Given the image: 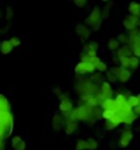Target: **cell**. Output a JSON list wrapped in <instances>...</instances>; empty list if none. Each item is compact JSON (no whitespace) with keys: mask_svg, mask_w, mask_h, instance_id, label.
<instances>
[{"mask_svg":"<svg viewBox=\"0 0 140 150\" xmlns=\"http://www.w3.org/2000/svg\"><path fill=\"white\" fill-rule=\"evenodd\" d=\"M14 130V115L11 111H0V139L11 137Z\"/></svg>","mask_w":140,"mask_h":150,"instance_id":"cell-1","label":"cell"},{"mask_svg":"<svg viewBox=\"0 0 140 150\" xmlns=\"http://www.w3.org/2000/svg\"><path fill=\"white\" fill-rule=\"evenodd\" d=\"M102 22H103V18H102V8H99V6H94L90 15L84 19V23L89 26L91 30H99Z\"/></svg>","mask_w":140,"mask_h":150,"instance_id":"cell-2","label":"cell"},{"mask_svg":"<svg viewBox=\"0 0 140 150\" xmlns=\"http://www.w3.org/2000/svg\"><path fill=\"white\" fill-rule=\"evenodd\" d=\"M75 75L76 76H82V75H91L97 71L95 70V66L90 62H79L74 68Z\"/></svg>","mask_w":140,"mask_h":150,"instance_id":"cell-3","label":"cell"},{"mask_svg":"<svg viewBox=\"0 0 140 150\" xmlns=\"http://www.w3.org/2000/svg\"><path fill=\"white\" fill-rule=\"evenodd\" d=\"M133 139V132L132 130H129L128 127H125L124 130L121 131V135L120 138H118V142H117V146L121 147V149H125V147H128L131 145Z\"/></svg>","mask_w":140,"mask_h":150,"instance_id":"cell-4","label":"cell"},{"mask_svg":"<svg viewBox=\"0 0 140 150\" xmlns=\"http://www.w3.org/2000/svg\"><path fill=\"white\" fill-rule=\"evenodd\" d=\"M139 21H140V18L137 15L128 14V15L122 19V26H124L127 30H132V29L140 28V26H139Z\"/></svg>","mask_w":140,"mask_h":150,"instance_id":"cell-5","label":"cell"},{"mask_svg":"<svg viewBox=\"0 0 140 150\" xmlns=\"http://www.w3.org/2000/svg\"><path fill=\"white\" fill-rule=\"evenodd\" d=\"M74 108L75 107L72 100H64V101H60V104H58V111L64 117H70V115L74 111Z\"/></svg>","mask_w":140,"mask_h":150,"instance_id":"cell-6","label":"cell"},{"mask_svg":"<svg viewBox=\"0 0 140 150\" xmlns=\"http://www.w3.org/2000/svg\"><path fill=\"white\" fill-rule=\"evenodd\" d=\"M75 30H76V34H78V37L82 41H86V40H89V37H90V34H91V29L87 26L86 23H79V25H76V28H75Z\"/></svg>","mask_w":140,"mask_h":150,"instance_id":"cell-7","label":"cell"},{"mask_svg":"<svg viewBox=\"0 0 140 150\" xmlns=\"http://www.w3.org/2000/svg\"><path fill=\"white\" fill-rule=\"evenodd\" d=\"M10 146H11L12 150H26L27 145H26V141H25L20 135H14L11 138Z\"/></svg>","mask_w":140,"mask_h":150,"instance_id":"cell-8","label":"cell"},{"mask_svg":"<svg viewBox=\"0 0 140 150\" xmlns=\"http://www.w3.org/2000/svg\"><path fill=\"white\" fill-rule=\"evenodd\" d=\"M65 127V117L61 113H57L52 117V128L55 131H61Z\"/></svg>","mask_w":140,"mask_h":150,"instance_id":"cell-9","label":"cell"},{"mask_svg":"<svg viewBox=\"0 0 140 150\" xmlns=\"http://www.w3.org/2000/svg\"><path fill=\"white\" fill-rule=\"evenodd\" d=\"M99 93H101L105 98H113V94H114V90L112 87V83L108 82V81H103L99 86Z\"/></svg>","mask_w":140,"mask_h":150,"instance_id":"cell-10","label":"cell"},{"mask_svg":"<svg viewBox=\"0 0 140 150\" xmlns=\"http://www.w3.org/2000/svg\"><path fill=\"white\" fill-rule=\"evenodd\" d=\"M80 103L84 104V105H89V107H99V103H98V98L95 94H82L80 96Z\"/></svg>","mask_w":140,"mask_h":150,"instance_id":"cell-11","label":"cell"},{"mask_svg":"<svg viewBox=\"0 0 140 150\" xmlns=\"http://www.w3.org/2000/svg\"><path fill=\"white\" fill-rule=\"evenodd\" d=\"M78 127H79L78 120H75V119H72V117H65V127H64L65 134H68V135L74 134L75 131L78 130Z\"/></svg>","mask_w":140,"mask_h":150,"instance_id":"cell-12","label":"cell"},{"mask_svg":"<svg viewBox=\"0 0 140 150\" xmlns=\"http://www.w3.org/2000/svg\"><path fill=\"white\" fill-rule=\"evenodd\" d=\"M132 55H133V52H132V49H131L129 45H121V48L116 52V56L118 57V59H122V57L132 56Z\"/></svg>","mask_w":140,"mask_h":150,"instance_id":"cell-13","label":"cell"},{"mask_svg":"<svg viewBox=\"0 0 140 150\" xmlns=\"http://www.w3.org/2000/svg\"><path fill=\"white\" fill-rule=\"evenodd\" d=\"M12 51H14V45L11 44L10 40H4V41H1V47H0L1 55H10Z\"/></svg>","mask_w":140,"mask_h":150,"instance_id":"cell-14","label":"cell"},{"mask_svg":"<svg viewBox=\"0 0 140 150\" xmlns=\"http://www.w3.org/2000/svg\"><path fill=\"white\" fill-rule=\"evenodd\" d=\"M131 76H132V71H131L129 68H124V70L118 74L117 79H118V82L120 83H127L129 79H131Z\"/></svg>","mask_w":140,"mask_h":150,"instance_id":"cell-15","label":"cell"},{"mask_svg":"<svg viewBox=\"0 0 140 150\" xmlns=\"http://www.w3.org/2000/svg\"><path fill=\"white\" fill-rule=\"evenodd\" d=\"M0 111H11V104L4 94L0 93Z\"/></svg>","mask_w":140,"mask_h":150,"instance_id":"cell-16","label":"cell"},{"mask_svg":"<svg viewBox=\"0 0 140 150\" xmlns=\"http://www.w3.org/2000/svg\"><path fill=\"white\" fill-rule=\"evenodd\" d=\"M128 12L132 14V15H140V3L137 1H132V3L128 4Z\"/></svg>","mask_w":140,"mask_h":150,"instance_id":"cell-17","label":"cell"},{"mask_svg":"<svg viewBox=\"0 0 140 150\" xmlns=\"http://www.w3.org/2000/svg\"><path fill=\"white\" fill-rule=\"evenodd\" d=\"M140 67V57H137V56L132 55L131 56V59H129V70L131 71H135V70H137V68Z\"/></svg>","mask_w":140,"mask_h":150,"instance_id":"cell-18","label":"cell"},{"mask_svg":"<svg viewBox=\"0 0 140 150\" xmlns=\"http://www.w3.org/2000/svg\"><path fill=\"white\" fill-rule=\"evenodd\" d=\"M108 48H109L112 52H117L121 48V42L117 38H110L108 41Z\"/></svg>","mask_w":140,"mask_h":150,"instance_id":"cell-19","label":"cell"},{"mask_svg":"<svg viewBox=\"0 0 140 150\" xmlns=\"http://www.w3.org/2000/svg\"><path fill=\"white\" fill-rule=\"evenodd\" d=\"M129 47H131V49H132L133 55L137 56V57H140V36L137 37V38L135 40V41H133Z\"/></svg>","mask_w":140,"mask_h":150,"instance_id":"cell-20","label":"cell"},{"mask_svg":"<svg viewBox=\"0 0 140 150\" xmlns=\"http://www.w3.org/2000/svg\"><path fill=\"white\" fill-rule=\"evenodd\" d=\"M137 117H139V115L135 113V111H133V113L128 115L127 117L124 119V122H122V124H125V126H131V124H133V123L137 120Z\"/></svg>","mask_w":140,"mask_h":150,"instance_id":"cell-21","label":"cell"},{"mask_svg":"<svg viewBox=\"0 0 140 150\" xmlns=\"http://www.w3.org/2000/svg\"><path fill=\"white\" fill-rule=\"evenodd\" d=\"M120 126L117 122H114L113 119H109V120H105L103 122V127H105V130L110 131V130H114V128H117V127Z\"/></svg>","mask_w":140,"mask_h":150,"instance_id":"cell-22","label":"cell"},{"mask_svg":"<svg viewBox=\"0 0 140 150\" xmlns=\"http://www.w3.org/2000/svg\"><path fill=\"white\" fill-rule=\"evenodd\" d=\"M98 48H99V44L97 41H89L84 45L83 51H98Z\"/></svg>","mask_w":140,"mask_h":150,"instance_id":"cell-23","label":"cell"},{"mask_svg":"<svg viewBox=\"0 0 140 150\" xmlns=\"http://www.w3.org/2000/svg\"><path fill=\"white\" fill-rule=\"evenodd\" d=\"M75 149L76 150H89V147H87V139H82V138L78 139Z\"/></svg>","mask_w":140,"mask_h":150,"instance_id":"cell-24","label":"cell"},{"mask_svg":"<svg viewBox=\"0 0 140 150\" xmlns=\"http://www.w3.org/2000/svg\"><path fill=\"white\" fill-rule=\"evenodd\" d=\"M105 81H108V82H110V83L118 82V79H117V75H116V74H113V72L110 71V70H108V71H106Z\"/></svg>","mask_w":140,"mask_h":150,"instance_id":"cell-25","label":"cell"},{"mask_svg":"<svg viewBox=\"0 0 140 150\" xmlns=\"http://www.w3.org/2000/svg\"><path fill=\"white\" fill-rule=\"evenodd\" d=\"M127 103H128V105L131 108H135L137 105V103H139V100H137V96H133V94H131L127 98Z\"/></svg>","mask_w":140,"mask_h":150,"instance_id":"cell-26","label":"cell"},{"mask_svg":"<svg viewBox=\"0 0 140 150\" xmlns=\"http://www.w3.org/2000/svg\"><path fill=\"white\" fill-rule=\"evenodd\" d=\"M95 70H97V72H101V74H102V72H106V71H108V64H106L105 62H102V60H101V62L95 66Z\"/></svg>","mask_w":140,"mask_h":150,"instance_id":"cell-27","label":"cell"},{"mask_svg":"<svg viewBox=\"0 0 140 150\" xmlns=\"http://www.w3.org/2000/svg\"><path fill=\"white\" fill-rule=\"evenodd\" d=\"M90 79L93 81V82H95V83H102L103 82V79H105V76H102L101 75V72H98V74H91L90 75Z\"/></svg>","mask_w":140,"mask_h":150,"instance_id":"cell-28","label":"cell"},{"mask_svg":"<svg viewBox=\"0 0 140 150\" xmlns=\"http://www.w3.org/2000/svg\"><path fill=\"white\" fill-rule=\"evenodd\" d=\"M113 116H114V111H112V109H103V111H102V119H103V120L113 119Z\"/></svg>","mask_w":140,"mask_h":150,"instance_id":"cell-29","label":"cell"},{"mask_svg":"<svg viewBox=\"0 0 140 150\" xmlns=\"http://www.w3.org/2000/svg\"><path fill=\"white\" fill-rule=\"evenodd\" d=\"M117 40L121 42V45H129V38H128V34H125V33H121L118 34Z\"/></svg>","mask_w":140,"mask_h":150,"instance_id":"cell-30","label":"cell"},{"mask_svg":"<svg viewBox=\"0 0 140 150\" xmlns=\"http://www.w3.org/2000/svg\"><path fill=\"white\" fill-rule=\"evenodd\" d=\"M87 147H89V150H95L98 147V142L97 139L94 138H89L87 139Z\"/></svg>","mask_w":140,"mask_h":150,"instance_id":"cell-31","label":"cell"},{"mask_svg":"<svg viewBox=\"0 0 140 150\" xmlns=\"http://www.w3.org/2000/svg\"><path fill=\"white\" fill-rule=\"evenodd\" d=\"M12 16H14V8L11 7V6H7V8H6V15H4V18L7 21H11Z\"/></svg>","mask_w":140,"mask_h":150,"instance_id":"cell-32","label":"cell"},{"mask_svg":"<svg viewBox=\"0 0 140 150\" xmlns=\"http://www.w3.org/2000/svg\"><path fill=\"white\" fill-rule=\"evenodd\" d=\"M72 1L78 8H84L89 4V0H72Z\"/></svg>","mask_w":140,"mask_h":150,"instance_id":"cell-33","label":"cell"},{"mask_svg":"<svg viewBox=\"0 0 140 150\" xmlns=\"http://www.w3.org/2000/svg\"><path fill=\"white\" fill-rule=\"evenodd\" d=\"M10 41H11V44L14 45V48L16 47H19V45H22V40L19 38V37H16V36H12L11 38H8Z\"/></svg>","mask_w":140,"mask_h":150,"instance_id":"cell-34","label":"cell"},{"mask_svg":"<svg viewBox=\"0 0 140 150\" xmlns=\"http://www.w3.org/2000/svg\"><path fill=\"white\" fill-rule=\"evenodd\" d=\"M129 59H131V56H127V57H122L120 59V66L122 68H128L129 67Z\"/></svg>","mask_w":140,"mask_h":150,"instance_id":"cell-35","label":"cell"},{"mask_svg":"<svg viewBox=\"0 0 140 150\" xmlns=\"http://www.w3.org/2000/svg\"><path fill=\"white\" fill-rule=\"evenodd\" d=\"M122 70H124V68L121 67L120 64H117V66H113V67H112V68H110V71H112V72H113V74H116V75H117V76H118V74H120V72H121V71H122Z\"/></svg>","mask_w":140,"mask_h":150,"instance_id":"cell-36","label":"cell"},{"mask_svg":"<svg viewBox=\"0 0 140 150\" xmlns=\"http://www.w3.org/2000/svg\"><path fill=\"white\" fill-rule=\"evenodd\" d=\"M58 101H64V100H71V96L70 93H60V94L57 96Z\"/></svg>","mask_w":140,"mask_h":150,"instance_id":"cell-37","label":"cell"},{"mask_svg":"<svg viewBox=\"0 0 140 150\" xmlns=\"http://www.w3.org/2000/svg\"><path fill=\"white\" fill-rule=\"evenodd\" d=\"M137 100H139V103H137V105L135 108H133V111H135V113H137L140 116V93L137 94Z\"/></svg>","mask_w":140,"mask_h":150,"instance_id":"cell-38","label":"cell"},{"mask_svg":"<svg viewBox=\"0 0 140 150\" xmlns=\"http://www.w3.org/2000/svg\"><path fill=\"white\" fill-rule=\"evenodd\" d=\"M0 150H6V139H0Z\"/></svg>","mask_w":140,"mask_h":150,"instance_id":"cell-39","label":"cell"},{"mask_svg":"<svg viewBox=\"0 0 140 150\" xmlns=\"http://www.w3.org/2000/svg\"><path fill=\"white\" fill-rule=\"evenodd\" d=\"M53 91H55V93H56V94H60V93H61V91H60V90H58V87H55V90H53Z\"/></svg>","mask_w":140,"mask_h":150,"instance_id":"cell-40","label":"cell"},{"mask_svg":"<svg viewBox=\"0 0 140 150\" xmlns=\"http://www.w3.org/2000/svg\"><path fill=\"white\" fill-rule=\"evenodd\" d=\"M1 16H3V12H1V10H0V19H1Z\"/></svg>","mask_w":140,"mask_h":150,"instance_id":"cell-41","label":"cell"},{"mask_svg":"<svg viewBox=\"0 0 140 150\" xmlns=\"http://www.w3.org/2000/svg\"><path fill=\"white\" fill-rule=\"evenodd\" d=\"M101 1H105V3H108V1H110V0H101Z\"/></svg>","mask_w":140,"mask_h":150,"instance_id":"cell-42","label":"cell"},{"mask_svg":"<svg viewBox=\"0 0 140 150\" xmlns=\"http://www.w3.org/2000/svg\"><path fill=\"white\" fill-rule=\"evenodd\" d=\"M0 33H1V30H0Z\"/></svg>","mask_w":140,"mask_h":150,"instance_id":"cell-43","label":"cell"},{"mask_svg":"<svg viewBox=\"0 0 140 150\" xmlns=\"http://www.w3.org/2000/svg\"><path fill=\"white\" fill-rule=\"evenodd\" d=\"M139 130H140V127H139Z\"/></svg>","mask_w":140,"mask_h":150,"instance_id":"cell-44","label":"cell"},{"mask_svg":"<svg viewBox=\"0 0 140 150\" xmlns=\"http://www.w3.org/2000/svg\"><path fill=\"white\" fill-rule=\"evenodd\" d=\"M139 16H140V15H139Z\"/></svg>","mask_w":140,"mask_h":150,"instance_id":"cell-45","label":"cell"}]
</instances>
